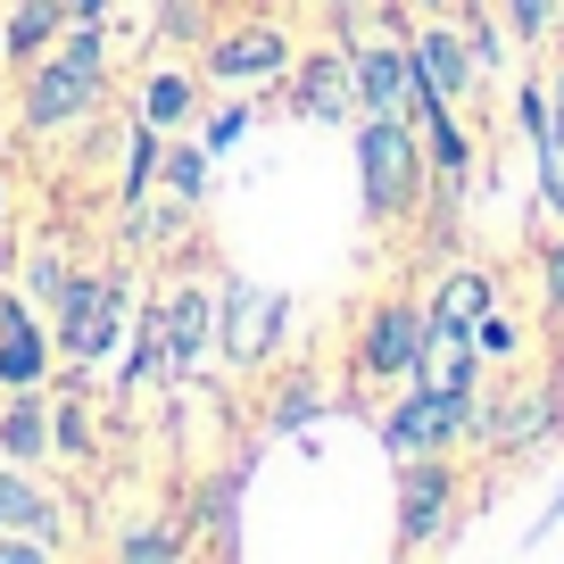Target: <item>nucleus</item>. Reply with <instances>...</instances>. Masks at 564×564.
Wrapping results in <instances>:
<instances>
[{"instance_id": "1", "label": "nucleus", "mask_w": 564, "mask_h": 564, "mask_svg": "<svg viewBox=\"0 0 564 564\" xmlns=\"http://www.w3.org/2000/svg\"><path fill=\"white\" fill-rule=\"evenodd\" d=\"M108 91V34L100 25H67L51 42V58H25V91H18V124L25 133H67L75 117H91Z\"/></svg>"}, {"instance_id": "2", "label": "nucleus", "mask_w": 564, "mask_h": 564, "mask_svg": "<svg viewBox=\"0 0 564 564\" xmlns=\"http://www.w3.org/2000/svg\"><path fill=\"white\" fill-rule=\"evenodd\" d=\"M357 183H366V216L406 225L432 192V159H423L415 117L399 108H357Z\"/></svg>"}, {"instance_id": "3", "label": "nucleus", "mask_w": 564, "mask_h": 564, "mask_svg": "<svg viewBox=\"0 0 564 564\" xmlns=\"http://www.w3.org/2000/svg\"><path fill=\"white\" fill-rule=\"evenodd\" d=\"M133 333H141V373L166 382V390H183L199 366H208V349H216V291L192 282V274L159 282V300L141 307Z\"/></svg>"}, {"instance_id": "4", "label": "nucleus", "mask_w": 564, "mask_h": 564, "mask_svg": "<svg viewBox=\"0 0 564 564\" xmlns=\"http://www.w3.org/2000/svg\"><path fill=\"white\" fill-rule=\"evenodd\" d=\"M133 274L124 265H100V274H67V291H58L51 307V340L67 366H100L108 349H117V333H133Z\"/></svg>"}, {"instance_id": "5", "label": "nucleus", "mask_w": 564, "mask_h": 564, "mask_svg": "<svg viewBox=\"0 0 564 564\" xmlns=\"http://www.w3.org/2000/svg\"><path fill=\"white\" fill-rule=\"evenodd\" d=\"M474 406H481V399H457V390L415 382V373H406V390L382 406V457H390V465H406V457H448L457 441H474Z\"/></svg>"}, {"instance_id": "6", "label": "nucleus", "mask_w": 564, "mask_h": 564, "mask_svg": "<svg viewBox=\"0 0 564 564\" xmlns=\"http://www.w3.org/2000/svg\"><path fill=\"white\" fill-rule=\"evenodd\" d=\"M564 423V382H514V390H481L474 406V441L498 457H523Z\"/></svg>"}, {"instance_id": "7", "label": "nucleus", "mask_w": 564, "mask_h": 564, "mask_svg": "<svg viewBox=\"0 0 564 564\" xmlns=\"http://www.w3.org/2000/svg\"><path fill=\"white\" fill-rule=\"evenodd\" d=\"M282 324H291V300L265 291V282H232L225 300H216V349L232 366H265L282 349Z\"/></svg>"}, {"instance_id": "8", "label": "nucleus", "mask_w": 564, "mask_h": 564, "mask_svg": "<svg viewBox=\"0 0 564 564\" xmlns=\"http://www.w3.org/2000/svg\"><path fill=\"white\" fill-rule=\"evenodd\" d=\"M423 307L415 300H373L366 307V324H357V373L366 382H406L415 373V357H423Z\"/></svg>"}, {"instance_id": "9", "label": "nucleus", "mask_w": 564, "mask_h": 564, "mask_svg": "<svg viewBox=\"0 0 564 564\" xmlns=\"http://www.w3.org/2000/svg\"><path fill=\"white\" fill-rule=\"evenodd\" d=\"M406 58H415V84L432 91L441 108H465V100H474L481 67H474V42H465V25H448V18H423L415 34H406Z\"/></svg>"}, {"instance_id": "10", "label": "nucleus", "mask_w": 564, "mask_h": 564, "mask_svg": "<svg viewBox=\"0 0 564 564\" xmlns=\"http://www.w3.org/2000/svg\"><path fill=\"white\" fill-rule=\"evenodd\" d=\"M448 514H457V465L448 457H406L399 465V547L441 540Z\"/></svg>"}, {"instance_id": "11", "label": "nucleus", "mask_w": 564, "mask_h": 564, "mask_svg": "<svg viewBox=\"0 0 564 564\" xmlns=\"http://www.w3.org/2000/svg\"><path fill=\"white\" fill-rule=\"evenodd\" d=\"M349 84H357V108H415V58H406L399 34H373V42H349Z\"/></svg>"}, {"instance_id": "12", "label": "nucleus", "mask_w": 564, "mask_h": 564, "mask_svg": "<svg viewBox=\"0 0 564 564\" xmlns=\"http://www.w3.org/2000/svg\"><path fill=\"white\" fill-rule=\"evenodd\" d=\"M208 75L216 84H232V91H258V84H274V75H291V42L274 34V25H232V34H216L208 42Z\"/></svg>"}, {"instance_id": "13", "label": "nucleus", "mask_w": 564, "mask_h": 564, "mask_svg": "<svg viewBox=\"0 0 564 564\" xmlns=\"http://www.w3.org/2000/svg\"><path fill=\"white\" fill-rule=\"evenodd\" d=\"M51 373V324L34 316V300L0 291V390H34Z\"/></svg>"}, {"instance_id": "14", "label": "nucleus", "mask_w": 564, "mask_h": 564, "mask_svg": "<svg viewBox=\"0 0 564 564\" xmlns=\"http://www.w3.org/2000/svg\"><path fill=\"white\" fill-rule=\"evenodd\" d=\"M67 498L51 481H34V465H9L0 457V531H42V540H67Z\"/></svg>"}, {"instance_id": "15", "label": "nucleus", "mask_w": 564, "mask_h": 564, "mask_svg": "<svg viewBox=\"0 0 564 564\" xmlns=\"http://www.w3.org/2000/svg\"><path fill=\"white\" fill-rule=\"evenodd\" d=\"M481 307H498V282L481 274V265H448V274L432 282V300H423V324H432V333H474Z\"/></svg>"}, {"instance_id": "16", "label": "nucleus", "mask_w": 564, "mask_h": 564, "mask_svg": "<svg viewBox=\"0 0 564 564\" xmlns=\"http://www.w3.org/2000/svg\"><path fill=\"white\" fill-rule=\"evenodd\" d=\"M300 67V108L324 124L357 117V84H349V51H316V58H291Z\"/></svg>"}, {"instance_id": "17", "label": "nucleus", "mask_w": 564, "mask_h": 564, "mask_svg": "<svg viewBox=\"0 0 564 564\" xmlns=\"http://www.w3.org/2000/svg\"><path fill=\"white\" fill-rule=\"evenodd\" d=\"M0 457L9 465L51 457V399L42 390H9V406H0Z\"/></svg>"}, {"instance_id": "18", "label": "nucleus", "mask_w": 564, "mask_h": 564, "mask_svg": "<svg viewBox=\"0 0 564 564\" xmlns=\"http://www.w3.org/2000/svg\"><path fill=\"white\" fill-rule=\"evenodd\" d=\"M199 117V75L192 67H159L141 84V124H159V133H183Z\"/></svg>"}, {"instance_id": "19", "label": "nucleus", "mask_w": 564, "mask_h": 564, "mask_svg": "<svg viewBox=\"0 0 564 564\" xmlns=\"http://www.w3.org/2000/svg\"><path fill=\"white\" fill-rule=\"evenodd\" d=\"M150 192H166V199H183V208H199V199H208V141L166 133V141H159V183H150Z\"/></svg>"}, {"instance_id": "20", "label": "nucleus", "mask_w": 564, "mask_h": 564, "mask_svg": "<svg viewBox=\"0 0 564 564\" xmlns=\"http://www.w3.org/2000/svg\"><path fill=\"white\" fill-rule=\"evenodd\" d=\"M58 34H67V0H18V18H9V67L42 58Z\"/></svg>"}, {"instance_id": "21", "label": "nucleus", "mask_w": 564, "mask_h": 564, "mask_svg": "<svg viewBox=\"0 0 564 564\" xmlns=\"http://www.w3.org/2000/svg\"><path fill=\"white\" fill-rule=\"evenodd\" d=\"M159 124H133V141H124V175H117V199L133 208V199H150V183H159Z\"/></svg>"}, {"instance_id": "22", "label": "nucleus", "mask_w": 564, "mask_h": 564, "mask_svg": "<svg viewBox=\"0 0 564 564\" xmlns=\"http://www.w3.org/2000/svg\"><path fill=\"white\" fill-rule=\"evenodd\" d=\"M564 0H498V25H507V42H523V51H540L547 34H556Z\"/></svg>"}, {"instance_id": "23", "label": "nucleus", "mask_w": 564, "mask_h": 564, "mask_svg": "<svg viewBox=\"0 0 564 564\" xmlns=\"http://www.w3.org/2000/svg\"><path fill=\"white\" fill-rule=\"evenodd\" d=\"M307 415H324V382H316V373H291V382H282V399H274V415H265V423H274V432H300Z\"/></svg>"}, {"instance_id": "24", "label": "nucleus", "mask_w": 564, "mask_h": 564, "mask_svg": "<svg viewBox=\"0 0 564 564\" xmlns=\"http://www.w3.org/2000/svg\"><path fill=\"white\" fill-rule=\"evenodd\" d=\"M474 349H481V366H514V357H523V333H514V316L481 307V324H474Z\"/></svg>"}, {"instance_id": "25", "label": "nucleus", "mask_w": 564, "mask_h": 564, "mask_svg": "<svg viewBox=\"0 0 564 564\" xmlns=\"http://www.w3.org/2000/svg\"><path fill=\"white\" fill-rule=\"evenodd\" d=\"M183 547H192L183 531H124L117 556H124V564H166V556H183Z\"/></svg>"}, {"instance_id": "26", "label": "nucleus", "mask_w": 564, "mask_h": 564, "mask_svg": "<svg viewBox=\"0 0 564 564\" xmlns=\"http://www.w3.org/2000/svg\"><path fill=\"white\" fill-rule=\"evenodd\" d=\"M540 300H547V324L564 333V232L540 249Z\"/></svg>"}, {"instance_id": "27", "label": "nucleus", "mask_w": 564, "mask_h": 564, "mask_svg": "<svg viewBox=\"0 0 564 564\" xmlns=\"http://www.w3.org/2000/svg\"><path fill=\"white\" fill-rule=\"evenodd\" d=\"M67 556V540H42V531H0V564H51Z\"/></svg>"}, {"instance_id": "28", "label": "nucleus", "mask_w": 564, "mask_h": 564, "mask_svg": "<svg viewBox=\"0 0 564 564\" xmlns=\"http://www.w3.org/2000/svg\"><path fill=\"white\" fill-rule=\"evenodd\" d=\"M249 124H258V117H249V100H232V108H216V117H208V133H199V141H208V159H225V150H232V141H241V133H249Z\"/></svg>"}, {"instance_id": "29", "label": "nucleus", "mask_w": 564, "mask_h": 564, "mask_svg": "<svg viewBox=\"0 0 564 564\" xmlns=\"http://www.w3.org/2000/svg\"><path fill=\"white\" fill-rule=\"evenodd\" d=\"M465 42H474V67H481V75L507 67V34H498L490 18H465Z\"/></svg>"}, {"instance_id": "30", "label": "nucleus", "mask_w": 564, "mask_h": 564, "mask_svg": "<svg viewBox=\"0 0 564 564\" xmlns=\"http://www.w3.org/2000/svg\"><path fill=\"white\" fill-rule=\"evenodd\" d=\"M58 291H67V265H58V258L25 265V300H34V307H58Z\"/></svg>"}, {"instance_id": "31", "label": "nucleus", "mask_w": 564, "mask_h": 564, "mask_svg": "<svg viewBox=\"0 0 564 564\" xmlns=\"http://www.w3.org/2000/svg\"><path fill=\"white\" fill-rule=\"evenodd\" d=\"M108 18V0H67V25H100Z\"/></svg>"}, {"instance_id": "32", "label": "nucleus", "mask_w": 564, "mask_h": 564, "mask_svg": "<svg viewBox=\"0 0 564 564\" xmlns=\"http://www.w3.org/2000/svg\"><path fill=\"white\" fill-rule=\"evenodd\" d=\"M333 9H340V18H349V9H357V0H333Z\"/></svg>"}, {"instance_id": "33", "label": "nucleus", "mask_w": 564, "mask_h": 564, "mask_svg": "<svg viewBox=\"0 0 564 564\" xmlns=\"http://www.w3.org/2000/svg\"><path fill=\"white\" fill-rule=\"evenodd\" d=\"M423 9H441V0H423Z\"/></svg>"}]
</instances>
